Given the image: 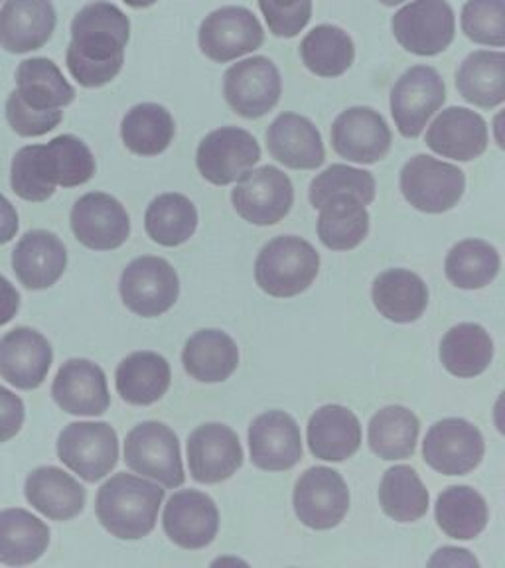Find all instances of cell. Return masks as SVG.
<instances>
[{"instance_id": "obj_17", "label": "cell", "mask_w": 505, "mask_h": 568, "mask_svg": "<svg viewBox=\"0 0 505 568\" xmlns=\"http://www.w3.org/2000/svg\"><path fill=\"white\" fill-rule=\"evenodd\" d=\"M71 231L83 247L115 251L131 235V217L115 195L89 192L71 207Z\"/></svg>"}, {"instance_id": "obj_30", "label": "cell", "mask_w": 505, "mask_h": 568, "mask_svg": "<svg viewBox=\"0 0 505 568\" xmlns=\"http://www.w3.org/2000/svg\"><path fill=\"white\" fill-rule=\"evenodd\" d=\"M372 298L383 318L395 324H411L425 314L428 288L417 273L390 268L373 281Z\"/></svg>"}, {"instance_id": "obj_29", "label": "cell", "mask_w": 505, "mask_h": 568, "mask_svg": "<svg viewBox=\"0 0 505 568\" xmlns=\"http://www.w3.org/2000/svg\"><path fill=\"white\" fill-rule=\"evenodd\" d=\"M170 364L156 352H134L117 367V393L134 407H147L162 399L170 389Z\"/></svg>"}, {"instance_id": "obj_46", "label": "cell", "mask_w": 505, "mask_h": 568, "mask_svg": "<svg viewBox=\"0 0 505 568\" xmlns=\"http://www.w3.org/2000/svg\"><path fill=\"white\" fill-rule=\"evenodd\" d=\"M350 194L364 205L375 200V178L367 170L352 169L347 164H332L322 174L314 178L309 197L314 210L330 200L332 195Z\"/></svg>"}, {"instance_id": "obj_2", "label": "cell", "mask_w": 505, "mask_h": 568, "mask_svg": "<svg viewBox=\"0 0 505 568\" xmlns=\"http://www.w3.org/2000/svg\"><path fill=\"white\" fill-rule=\"evenodd\" d=\"M164 489L133 476L115 474L99 488L95 514L99 524L121 541H139L151 535L159 521Z\"/></svg>"}, {"instance_id": "obj_25", "label": "cell", "mask_w": 505, "mask_h": 568, "mask_svg": "<svg viewBox=\"0 0 505 568\" xmlns=\"http://www.w3.org/2000/svg\"><path fill=\"white\" fill-rule=\"evenodd\" d=\"M55 24L52 0H7L0 9V48L9 53L36 52L52 40Z\"/></svg>"}, {"instance_id": "obj_52", "label": "cell", "mask_w": 505, "mask_h": 568, "mask_svg": "<svg viewBox=\"0 0 505 568\" xmlns=\"http://www.w3.org/2000/svg\"><path fill=\"white\" fill-rule=\"evenodd\" d=\"M479 562L471 550L443 547L428 560V567H478Z\"/></svg>"}, {"instance_id": "obj_22", "label": "cell", "mask_w": 505, "mask_h": 568, "mask_svg": "<svg viewBox=\"0 0 505 568\" xmlns=\"http://www.w3.org/2000/svg\"><path fill=\"white\" fill-rule=\"evenodd\" d=\"M52 397L58 407L75 417H101L111 405L105 372L83 357L68 359L58 369Z\"/></svg>"}, {"instance_id": "obj_44", "label": "cell", "mask_w": 505, "mask_h": 568, "mask_svg": "<svg viewBox=\"0 0 505 568\" xmlns=\"http://www.w3.org/2000/svg\"><path fill=\"white\" fill-rule=\"evenodd\" d=\"M10 187L24 200L42 204L55 194V180L46 144H28L14 154L10 164Z\"/></svg>"}, {"instance_id": "obj_1", "label": "cell", "mask_w": 505, "mask_h": 568, "mask_svg": "<svg viewBox=\"0 0 505 568\" xmlns=\"http://www.w3.org/2000/svg\"><path fill=\"white\" fill-rule=\"evenodd\" d=\"M71 42L65 65L81 88L98 89L115 80L124 65V48L131 40V20L123 10L98 0L71 20Z\"/></svg>"}, {"instance_id": "obj_20", "label": "cell", "mask_w": 505, "mask_h": 568, "mask_svg": "<svg viewBox=\"0 0 505 568\" xmlns=\"http://www.w3.org/2000/svg\"><path fill=\"white\" fill-rule=\"evenodd\" d=\"M164 532L180 549H204L220 529V511L212 497L182 489L170 497L162 515Z\"/></svg>"}, {"instance_id": "obj_57", "label": "cell", "mask_w": 505, "mask_h": 568, "mask_svg": "<svg viewBox=\"0 0 505 568\" xmlns=\"http://www.w3.org/2000/svg\"><path fill=\"white\" fill-rule=\"evenodd\" d=\"M0 2H2V0H0Z\"/></svg>"}, {"instance_id": "obj_45", "label": "cell", "mask_w": 505, "mask_h": 568, "mask_svg": "<svg viewBox=\"0 0 505 568\" xmlns=\"http://www.w3.org/2000/svg\"><path fill=\"white\" fill-rule=\"evenodd\" d=\"M46 151L58 186H83L95 176V156L88 144L78 136L60 134L46 144Z\"/></svg>"}, {"instance_id": "obj_8", "label": "cell", "mask_w": 505, "mask_h": 568, "mask_svg": "<svg viewBox=\"0 0 505 568\" xmlns=\"http://www.w3.org/2000/svg\"><path fill=\"white\" fill-rule=\"evenodd\" d=\"M283 95L281 71L265 55L233 63L223 75V98L235 115L261 119L271 113Z\"/></svg>"}, {"instance_id": "obj_12", "label": "cell", "mask_w": 505, "mask_h": 568, "mask_svg": "<svg viewBox=\"0 0 505 568\" xmlns=\"http://www.w3.org/2000/svg\"><path fill=\"white\" fill-rule=\"evenodd\" d=\"M231 204L238 215L251 225H276L293 207V182L276 166L249 170L233 187Z\"/></svg>"}, {"instance_id": "obj_50", "label": "cell", "mask_w": 505, "mask_h": 568, "mask_svg": "<svg viewBox=\"0 0 505 568\" xmlns=\"http://www.w3.org/2000/svg\"><path fill=\"white\" fill-rule=\"evenodd\" d=\"M27 418L24 403L17 393L0 387V444L10 443L22 430Z\"/></svg>"}, {"instance_id": "obj_24", "label": "cell", "mask_w": 505, "mask_h": 568, "mask_svg": "<svg viewBox=\"0 0 505 568\" xmlns=\"http://www.w3.org/2000/svg\"><path fill=\"white\" fill-rule=\"evenodd\" d=\"M65 268L68 251L52 231H28L12 251V271L28 291L52 288L62 278Z\"/></svg>"}, {"instance_id": "obj_54", "label": "cell", "mask_w": 505, "mask_h": 568, "mask_svg": "<svg viewBox=\"0 0 505 568\" xmlns=\"http://www.w3.org/2000/svg\"><path fill=\"white\" fill-rule=\"evenodd\" d=\"M269 7H275V9H293L296 4H301L302 0H261Z\"/></svg>"}, {"instance_id": "obj_48", "label": "cell", "mask_w": 505, "mask_h": 568, "mask_svg": "<svg viewBox=\"0 0 505 568\" xmlns=\"http://www.w3.org/2000/svg\"><path fill=\"white\" fill-rule=\"evenodd\" d=\"M4 115H7L10 129L18 136H24V139H36V136H44V134L52 133L53 129L63 121L62 109L36 111V109L24 105L17 98L14 91L7 99Z\"/></svg>"}, {"instance_id": "obj_41", "label": "cell", "mask_w": 505, "mask_h": 568, "mask_svg": "<svg viewBox=\"0 0 505 568\" xmlns=\"http://www.w3.org/2000/svg\"><path fill=\"white\" fill-rule=\"evenodd\" d=\"M144 230L162 247H180L198 230V210L184 194H160L147 207Z\"/></svg>"}, {"instance_id": "obj_36", "label": "cell", "mask_w": 505, "mask_h": 568, "mask_svg": "<svg viewBox=\"0 0 505 568\" xmlns=\"http://www.w3.org/2000/svg\"><path fill=\"white\" fill-rule=\"evenodd\" d=\"M302 63L304 68L326 80H334L344 75L355 60V44L352 36L344 28L334 24H320L312 28L309 34L302 38Z\"/></svg>"}, {"instance_id": "obj_28", "label": "cell", "mask_w": 505, "mask_h": 568, "mask_svg": "<svg viewBox=\"0 0 505 568\" xmlns=\"http://www.w3.org/2000/svg\"><path fill=\"white\" fill-rule=\"evenodd\" d=\"M309 448L320 460L344 462L362 446V425L342 405H324L309 420Z\"/></svg>"}, {"instance_id": "obj_26", "label": "cell", "mask_w": 505, "mask_h": 568, "mask_svg": "<svg viewBox=\"0 0 505 568\" xmlns=\"http://www.w3.org/2000/svg\"><path fill=\"white\" fill-rule=\"evenodd\" d=\"M271 156L291 170H316L324 164L326 151L316 124L299 113L276 116L265 134Z\"/></svg>"}, {"instance_id": "obj_31", "label": "cell", "mask_w": 505, "mask_h": 568, "mask_svg": "<svg viewBox=\"0 0 505 568\" xmlns=\"http://www.w3.org/2000/svg\"><path fill=\"white\" fill-rule=\"evenodd\" d=\"M182 364L195 382L222 383L238 369L240 349L222 329H200L188 339Z\"/></svg>"}, {"instance_id": "obj_40", "label": "cell", "mask_w": 505, "mask_h": 568, "mask_svg": "<svg viewBox=\"0 0 505 568\" xmlns=\"http://www.w3.org/2000/svg\"><path fill=\"white\" fill-rule=\"evenodd\" d=\"M418 418L413 410L401 405H391L373 415L367 430V440L373 454L382 460H405L417 448Z\"/></svg>"}, {"instance_id": "obj_14", "label": "cell", "mask_w": 505, "mask_h": 568, "mask_svg": "<svg viewBox=\"0 0 505 568\" xmlns=\"http://www.w3.org/2000/svg\"><path fill=\"white\" fill-rule=\"evenodd\" d=\"M293 504L302 525L329 531L342 524L350 511V489L340 471L316 466L296 481Z\"/></svg>"}, {"instance_id": "obj_55", "label": "cell", "mask_w": 505, "mask_h": 568, "mask_svg": "<svg viewBox=\"0 0 505 568\" xmlns=\"http://www.w3.org/2000/svg\"><path fill=\"white\" fill-rule=\"evenodd\" d=\"M123 2L131 9H151L159 0H123Z\"/></svg>"}, {"instance_id": "obj_49", "label": "cell", "mask_w": 505, "mask_h": 568, "mask_svg": "<svg viewBox=\"0 0 505 568\" xmlns=\"http://www.w3.org/2000/svg\"><path fill=\"white\" fill-rule=\"evenodd\" d=\"M259 9L265 17L269 32L275 38H296L304 28L309 27L312 18V0H302L301 4H296L293 9H275L269 7L265 2L257 0Z\"/></svg>"}, {"instance_id": "obj_13", "label": "cell", "mask_w": 505, "mask_h": 568, "mask_svg": "<svg viewBox=\"0 0 505 568\" xmlns=\"http://www.w3.org/2000/svg\"><path fill=\"white\" fill-rule=\"evenodd\" d=\"M198 44L212 62H235L265 44V30L245 7H222L204 18Z\"/></svg>"}, {"instance_id": "obj_42", "label": "cell", "mask_w": 505, "mask_h": 568, "mask_svg": "<svg viewBox=\"0 0 505 568\" xmlns=\"http://www.w3.org/2000/svg\"><path fill=\"white\" fill-rule=\"evenodd\" d=\"M499 265V253L488 241L466 240L451 248L444 273L456 288L478 291L496 278Z\"/></svg>"}, {"instance_id": "obj_21", "label": "cell", "mask_w": 505, "mask_h": 568, "mask_svg": "<svg viewBox=\"0 0 505 568\" xmlns=\"http://www.w3.org/2000/svg\"><path fill=\"white\" fill-rule=\"evenodd\" d=\"M249 450L259 470H291L302 460L301 428L283 410H269L249 426Z\"/></svg>"}, {"instance_id": "obj_10", "label": "cell", "mask_w": 505, "mask_h": 568, "mask_svg": "<svg viewBox=\"0 0 505 568\" xmlns=\"http://www.w3.org/2000/svg\"><path fill=\"white\" fill-rule=\"evenodd\" d=\"M121 298L129 311L142 318H159L176 304L180 294L174 266L166 258H134L121 275Z\"/></svg>"}, {"instance_id": "obj_4", "label": "cell", "mask_w": 505, "mask_h": 568, "mask_svg": "<svg viewBox=\"0 0 505 568\" xmlns=\"http://www.w3.org/2000/svg\"><path fill=\"white\" fill-rule=\"evenodd\" d=\"M391 32L405 52L433 58L453 44L456 17L448 0H413L393 14Z\"/></svg>"}, {"instance_id": "obj_11", "label": "cell", "mask_w": 505, "mask_h": 568, "mask_svg": "<svg viewBox=\"0 0 505 568\" xmlns=\"http://www.w3.org/2000/svg\"><path fill=\"white\" fill-rule=\"evenodd\" d=\"M261 160V146L240 126H222L205 134L198 144L195 166L213 186H230Z\"/></svg>"}, {"instance_id": "obj_35", "label": "cell", "mask_w": 505, "mask_h": 568, "mask_svg": "<svg viewBox=\"0 0 505 568\" xmlns=\"http://www.w3.org/2000/svg\"><path fill=\"white\" fill-rule=\"evenodd\" d=\"M370 233V213L350 194L332 195L320 205L319 237L332 251H352L364 243Z\"/></svg>"}, {"instance_id": "obj_15", "label": "cell", "mask_w": 505, "mask_h": 568, "mask_svg": "<svg viewBox=\"0 0 505 568\" xmlns=\"http://www.w3.org/2000/svg\"><path fill=\"white\" fill-rule=\"evenodd\" d=\"M486 453L478 426L464 418H443L428 428L423 443V458L443 476H466Z\"/></svg>"}, {"instance_id": "obj_6", "label": "cell", "mask_w": 505, "mask_h": 568, "mask_svg": "<svg viewBox=\"0 0 505 568\" xmlns=\"http://www.w3.org/2000/svg\"><path fill=\"white\" fill-rule=\"evenodd\" d=\"M464 190L466 174L428 154L413 156L401 170V192L418 212H451L461 202Z\"/></svg>"}, {"instance_id": "obj_37", "label": "cell", "mask_w": 505, "mask_h": 568, "mask_svg": "<svg viewBox=\"0 0 505 568\" xmlns=\"http://www.w3.org/2000/svg\"><path fill=\"white\" fill-rule=\"evenodd\" d=\"M176 134L174 116L159 103H139L127 111L121 123V139L127 151L137 156H159Z\"/></svg>"}, {"instance_id": "obj_53", "label": "cell", "mask_w": 505, "mask_h": 568, "mask_svg": "<svg viewBox=\"0 0 505 568\" xmlns=\"http://www.w3.org/2000/svg\"><path fill=\"white\" fill-rule=\"evenodd\" d=\"M18 222L17 207L10 204L7 195L0 194V245H7L10 241L17 237Z\"/></svg>"}, {"instance_id": "obj_19", "label": "cell", "mask_w": 505, "mask_h": 568, "mask_svg": "<svg viewBox=\"0 0 505 568\" xmlns=\"http://www.w3.org/2000/svg\"><path fill=\"white\" fill-rule=\"evenodd\" d=\"M52 362V344L38 329L18 326L0 337V377L17 389H38Z\"/></svg>"}, {"instance_id": "obj_39", "label": "cell", "mask_w": 505, "mask_h": 568, "mask_svg": "<svg viewBox=\"0 0 505 568\" xmlns=\"http://www.w3.org/2000/svg\"><path fill=\"white\" fill-rule=\"evenodd\" d=\"M436 524L444 535L458 541L476 539L488 525L486 499L471 486H451L436 499Z\"/></svg>"}, {"instance_id": "obj_3", "label": "cell", "mask_w": 505, "mask_h": 568, "mask_svg": "<svg viewBox=\"0 0 505 568\" xmlns=\"http://www.w3.org/2000/svg\"><path fill=\"white\" fill-rule=\"evenodd\" d=\"M319 271V251L296 235H283L261 248L255 281L259 288L273 298H293L311 288Z\"/></svg>"}, {"instance_id": "obj_47", "label": "cell", "mask_w": 505, "mask_h": 568, "mask_svg": "<svg viewBox=\"0 0 505 568\" xmlns=\"http://www.w3.org/2000/svg\"><path fill=\"white\" fill-rule=\"evenodd\" d=\"M461 27L474 44L504 48L505 0H466L462 7Z\"/></svg>"}, {"instance_id": "obj_23", "label": "cell", "mask_w": 505, "mask_h": 568, "mask_svg": "<svg viewBox=\"0 0 505 568\" xmlns=\"http://www.w3.org/2000/svg\"><path fill=\"white\" fill-rule=\"evenodd\" d=\"M425 142L443 159L472 162L488 149V123L466 106H448L428 126Z\"/></svg>"}, {"instance_id": "obj_16", "label": "cell", "mask_w": 505, "mask_h": 568, "mask_svg": "<svg viewBox=\"0 0 505 568\" xmlns=\"http://www.w3.org/2000/svg\"><path fill=\"white\" fill-rule=\"evenodd\" d=\"M330 142L337 156L355 164H375L391 151L390 124L372 106H350L336 116Z\"/></svg>"}, {"instance_id": "obj_32", "label": "cell", "mask_w": 505, "mask_h": 568, "mask_svg": "<svg viewBox=\"0 0 505 568\" xmlns=\"http://www.w3.org/2000/svg\"><path fill=\"white\" fill-rule=\"evenodd\" d=\"M50 545L48 525L20 507L0 511V562L27 567L44 557Z\"/></svg>"}, {"instance_id": "obj_18", "label": "cell", "mask_w": 505, "mask_h": 568, "mask_svg": "<svg viewBox=\"0 0 505 568\" xmlns=\"http://www.w3.org/2000/svg\"><path fill=\"white\" fill-rule=\"evenodd\" d=\"M188 466L200 484H220L243 466L240 436L228 425L198 426L188 438Z\"/></svg>"}, {"instance_id": "obj_56", "label": "cell", "mask_w": 505, "mask_h": 568, "mask_svg": "<svg viewBox=\"0 0 505 568\" xmlns=\"http://www.w3.org/2000/svg\"><path fill=\"white\" fill-rule=\"evenodd\" d=\"M383 7H397V4H403V2H407V0H380Z\"/></svg>"}, {"instance_id": "obj_34", "label": "cell", "mask_w": 505, "mask_h": 568, "mask_svg": "<svg viewBox=\"0 0 505 568\" xmlns=\"http://www.w3.org/2000/svg\"><path fill=\"white\" fill-rule=\"evenodd\" d=\"M456 89L464 101L479 109H496L505 101V53L472 52L456 71Z\"/></svg>"}, {"instance_id": "obj_9", "label": "cell", "mask_w": 505, "mask_h": 568, "mask_svg": "<svg viewBox=\"0 0 505 568\" xmlns=\"http://www.w3.org/2000/svg\"><path fill=\"white\" fill-rule=\"evenodd\" d=\"M58 458L89 484L105 478L119 462V436L109 423H71L58 438Z\"/></svg>"}, {"instance_id": "obj_5", "label": "cell", "mask_w": 505, "mask_h": 568, "mask_svg": "<svg viewBox=\"0 0 505 568\" xmlns=\"http://www.w3.org/2000/svg\"><path fill=\"white\" fill-rule=\"evenodd\" d=\"M446 103V83L431 65H413L391 89L390 106L395 126L405 139H417Z\"/></svg>"}, {"instance_id": "obj_7", "label": "cell", "mask_w": 505, "mask_h": 568, "mask_svg": "<svg viewBox=\"0 0 505 568\" xmlns=\"http://www.w3.org/2000/svg\"><path fill=\"white\" fill-rule=\"evenodd\" d=\"M124 464L137 474L156 479L164 488H178L186 479L178 436L156 420L141 423L127 435Z\"/></svg>"}, {"instance_id": "obj_51", "label": "cell", "mask_w": 505, "mask_h": 568, "mask_svg": "<svg viewBox=\"0 0 505 568\" xmlns=\"http://www.w3.org/2000/svg\"><path fill=\"white\" fill-rule=\"evenodd\" d=\"M20 311V293L7 276L0 275V328L14 320Z\"/></svg>"}, {"instance_id": "obj_27", "label": "cell", "mask_w": 505, "mask_h": 568, "mask_svg": "<svg viewBox=\"0 0 505 568\" xmlns=\"http://www.w3.org/2000/svg\"><path fill=\"white\" fill-rule=\"evenodd\" d=\"M24 496L36 511L52 521H70L85 507V488L55 466H40L30 471L24 481Z\"/></svg>"}, {"instance_id": "obj_43", "label": "cell", "mask_w": 505, "mask_h": 568, "mask_svg": "<svg viewBox=\"0 0 505 568\" xmlns=\"http://www.w3.org/2000/svg\"><path fill=\"white\" fill-rule=\"evenodd\" d=\"M380 504L391 519L400 524H415L428 511V489L415 468L395 466L383 476Z\"/></svg>"}, {"instance_id": "obj_33", "label": "cell", "mask_w": 505, "mask_h": 568, "mask_svg": "<svg viewBox=\"0 0 505 568\" xmlns=\"http://www.w3.org/2000/svg\"><path fill=\"white\" fill-rule=\"evenodd\" d=\"M14 80L17 98L36 111L63 109L75 99V89L63 78L62 70L48 58H30L20 62Z\"/></svg>"}, {"instance_id": "obj_38", "label": "cell", "mask_w": 505, "mask_h": 568, "mask_svg": "<svg viewBox=\"0 0 505 568\" xmlns=\"http://www.w3.org/2000/svg\"><path fill=\"white\" fill-rule=\"evenodd\" d=\"M494 357V342L479 324L464 322L446 332L441 342L444 369L462 379L478 377L488 369Z\"/></svg>"}]
</instances>
